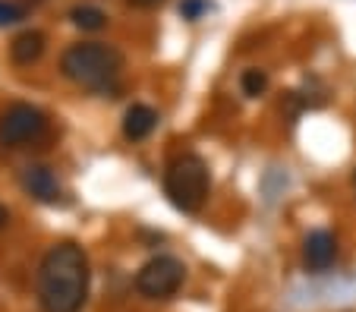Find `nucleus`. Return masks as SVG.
I'll use <instances>...</instances> for the list:
<instances>
[{
	"label": "nucleus",
	"instance_id": "nucleus-1",
	"mask_svg": "<svg viewBox=\"0 0 356 312\" xmlns=\"http://www.w3.org/2000/svg\"><path fill=\"white\" fill-rule=\"evenodd\" d=\"M88 297V256L76 243H57L38 268V299L44 312H79Z\"/></svg>",
	"mask_w": 356,
	"mask_h": 312
},
{
	"label": "nucleus",
	"instance_id": "nucleus-2",
	"mask_svg": "<svg viewBox=\"0 0 356 312\" xmlns=\"http://www.w3.org/2000/svg\"><path fill=\"white\" fill-rule=\"evenodd\" d=\"M60 69L76 85H86L92 92L108 95V92H117L123 57L120 51H114L104 41H82V44H73V48L63 51Z\"/></svg>",
	"mask_w": 356,
	"mask_h": 312
},
{
	"label": "nucleus",
	"instance_id": "nucleus-3",
	"mask_svg": "<svg viewBox=\"0 0 356 312\" xmlns=\"http://www.w3.org/2000/svg\"><path fill=\"white\" fill-rule=\"evenodd\" d=\"M209 190H211L209 164L199 155H180L164 170V192H168L170 205L186 211V215H195L205 205Z\"/></svg>",
	"mask_w": 356,
	"mask_h": 312
},
{
	"label": "nucleus",
	"instance_id": "nucleus-4",
	"mask_svg": "<svg viewBox=\"0 0 356 312\" xmlns=\"http://www.w3.org/2000/svg\"><path fill=\"white\" fill-rule=\"evenodd\" d=\"M186 265L177 256H155L148 258L136 274V290L148 299H170L183 287Z\"/></svg>",
	"mask_w": 356,
	"mask_h": 312
},
{
	"label": "nucleus",
	"instance_id": "nucleus-5",
	"mask_svg": "<svg viewBox=\"0 0 356 312\" xmlns=\"http://www.w3.org/2000/svg\"><path fill=\"white\" fill-rule=\"evenodd\" d=\"M44 126L47 120L38 108H32L26 101H16L0 114V145H22L29 139L41 136Z\"/></svg>",
	"mask_w": 356,
	"mask_h": 312
},
{
	"label": "nucleus",
	"instance_id": "nucleus-6",
	"mask_svg": "<svg viewBox=\"0 0 356 312\" xmlns=\"http://www.w3.org/2000/svg\"><path fill=\"white\" fill-rule=\"evenodd\" d=\"M337 258V240L331 231H312L302 243V265H306V272L312 274H322L328 272L331 265Z\"/></svg>",
	"mask_w": 356,
	"mask_h": 312
},
{
	"label": "nucleus",
	"instance_id": "nucleus-7",
	"mask_svg": "<svg viewBox=\"0 0 356 312\" xmlns=\"http://www.w3.org/2000/svg\"><path fill=\"white\" fill-rule=\"evenodd\" d=\"M22 186H26L29 196H35L38 202H57L60 199V183H57V176L51 167L44 164H29L22 170Z\"/></svg>",
	"mask_w": 356,
	"mask_h": 312
},
{
	"label": "nucleus",
	"instance_id": "nucleus-8",
	"mask_svg": "<svg viewBox=\"0 0 356 312\" xmlns=\"http://www.w3.org/2000/svg\"><path fill=\"white\" fill-rule=\"evenodd\" d=\"M155 126H158V110L148 108V104H133V108H127V114H123V136L133 139V142L148 139L155 133Z\"/></svg>",
	"mask_w": 356,
	"mask_h": 312
},
{
	"label": "nucleus",
	"instance_id": "nucleus-9",
	"mask_svg": "<svg viewBox=\"0 0 356 312\" xmlns=\"http://www.w3.org/2000/svg\"><path fill=\"white\" fill-rule=\"evenodd\" d=\"M41 54H44V35L35 32V28L16 35L13 44H10V57H13V63H19V67H29V63H35Z\"/></svg>",
	"mask_w": 356,
	"mask_h": 312
},
{
	"label": "nucleus",
	"instance_id": "nucleus-10",
	"mask_svg": "<svg viewBox=\"0 0 356 312\" xmlns=\"http://www.w3.org/2000/svg\"><path fill=\"white\" fill-rule=\"evenodd\" d=\"M70 19H73V26L86 28V32H98V28L108 26V13H104V10H98V7H88V3L70 10Z\"/></svg>",
	"mask_w": 356,
	"mask_h": 312
},
{
	"label": "nucleus",
	"instance_id": "nucleus-11",
	"mask_svg": "<svg viewBox=\"0 0 356 312\" xmlns=\"http://www.w3.org/2000/svg\"><path fill=\"white\" fill-rule=\"evenodd\" d=\"M240 88H243V95H246V98H259V95H265V92H268V73H265V69H259V67L243 69V76H240Z\"/></svg>",
	"mask_w": 356,
	"mask_h": 312
},
{
	"label": "nucleus",
	"instance_id": "nucleus-12",
	"mask_svg": "<svg viewBox=\"0 0 356 312\" xmlns=\"http://www.w3.org/2000/svg\"><path fill=\"white\" fill-rule=\"evenodd\" d=\"M22 16H26V10H22V7H16V3H7V0H0V28L16 26Z\"/></svg>",
	"mask_w": 356,
	"mask_h": 312
},
{
	"label": "nucleus",
	"instance_id": "nucleus-13",
	"mask_svg": "<svg viewBox=\"0 0 356 312\" xmlns=\"http://www.w3.org/2000/svg\"><path fill=\"white\" fill-rule=\"evenodd\" d=\"M209 10H211L209 0H183V3H180L183 19H189V22L199 19V16H202V13H209Z\"/></svg>",
	"mask_w": 356,
	"mask_h": 312
},
{
	"label": "nucleus",
	"instance_id": "nucleus-14",
	"mask_svg": "<svg viewBox=\"0 0 356 312\" xmlns=\"http://www.w3.org/2000/svg\"><path fill=\"white\" fill-rule=\"evenodd\" d=\"M127 3H133V7H155L161 0H127Z\"/></svg>",
	"mask_w": 356,
	"mask_h": 312
},
{
	"label": "nucleus",
	"instance_id": "nucleus-15",
	"mask_svg": "<svg viewBox=\"0 0 356 312\" xmlns=\"http://www.w3.org/2000/svg\"><path fill=\"white\" fill-rule=\"evenodd\" d=\"M7 221H10V211L0 205V227H7Z\"/></svg>",
	"mask_w": 356,
	"mask_h": 312
},
{
	"label": "nucleus",
	"instance_id": "nucleus-16",
	"mask_svg": "<svg viewBox=\"0 0 356 312\" xmlns=\"http://www.w3.org/2000/svg\"><path fill=\"white\" fill-rule=\"evenodd\" d=\"M353 183H356V174H353Z\"/></svg>",
	"mask_w": 356,
	"mask_h": 312
}]
</instances>
